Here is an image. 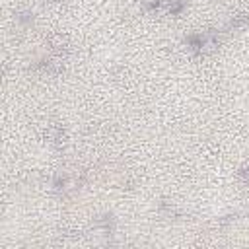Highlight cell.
<instances>
[{"instance_id": "2", "label": "cell", "mask_w": 249, "mask_h": 249, "mask_svg": "<svg viewBox=\"0 0 249 249\" xmlns=\"http://www.w3.org/2000/svg\"><path fill=\"white\" fill-rule=\"evenodd\" d=\"M156 8H161L167 14H179L183 10V4L179 0H160L156 2Z\"/></svg>"}, {"instance_id": "3", "label": "cell", "mask_w": 249, "mask_h": 249, "mask_svg": "<svg viewBox=\"0 0 249 249\" xmlns=\"http://www.w3.org/2000/svg\"><path fill=\"white\" fill-rule=\"evenodd\" d=\"M247 23V16L245 14H239L233 21H231V27H241V25H245Z\"/></svg>"}, {"instance_id": "1", "label": "cell", "mask_w": 249, "mask_h": 249, "mask_svg": "<svg viewBox=\"0 0 249 249\" xmlns=\"http://www.w3.org/2000/svg\"><path fill=\"white\" fill-rule=\"evenodd\" d=\"M189 45L195 53L198 54H208L218 47V37L214 33H204V35H193L189 37Z\"/></svg>"}, {"instance_id": "4", "label": "cell", "mask_w": 249, "mask_h": 249, "mask_svg": "<svg viewBox=\"0 0 249 249\" xmlns=\"http://www.w3.org/2000/svg\"><path fill=\"white\" fill-rule=\"evenodd\" d=\"M239 177H243V179H249V167H243V169L239 171Z\"/></svg>"}]
</instances>
